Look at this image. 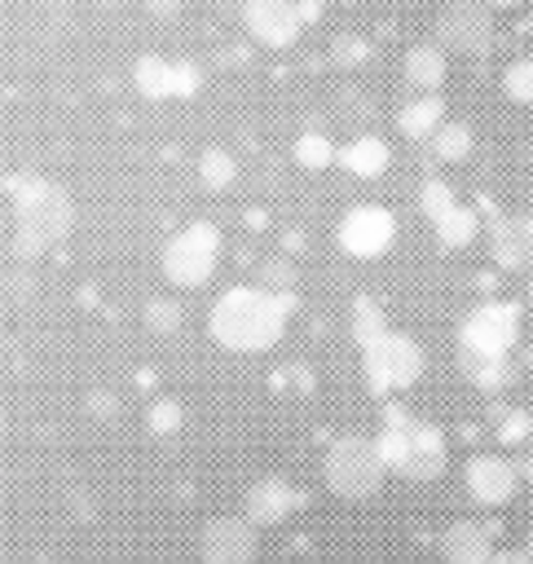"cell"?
<instances>
[{"instance_id": "6da1fadb", "label": "cell", "mask_w": 533, "mask_h": 564, "mask_svg": "<svg viewBox=\"0 0 533 564\" xmlns=\"http://www.w3.org/2000/svg\"><path fill=\"white\" fill-rule=\"evenodd\" d=\"M4 251L13 260H31L48 251L70 229V198L40 176H9L4 181Z\"/></svg>"}, {"instance_id": "7a4b0ae2", "label": "cell", "mask_w": 533, "mask_h": 564, "mask_svg": "<svg viewBox=\"0 0 533 564\" xmlns=\"http://www.w3.org/2000/svg\"><path fill=\"white\" fill-rule=\"evenodd\" d=\"M295 300L291 291H269V286H229L207 317V330L220 348L233 352H264L282 339V326L291 317Z\"/></svg>"}, {"instance_id": "3957f363", "label": "cell", "mask_w": 533, "mask_h": 564, "mask_svg": "<svg viewBox=\"0 0 533 564\" xmlns=\"http://www.w3.org/2000/svg\"><path fill=\"white\" fill-rule=\"evenodd\" d=\"M379 445H383V458L396 476L405 480H436L445 471V432L436 423H423V419H410L401 405H388L383 410V432H379Z\"/></svg>"}, {"instance_id": "277c9868", "label": "cell", "mask_w": 533, "mask_h": 564, "mask_svg": "<svg viewBox=\"0 0 533 564\" xmlns=\"http://www.w3.org/2000/svg\"><path fill=\"white\" fill-rule=\"evenodd\" d=\"M388 471H392V467H388V458H383L379 436H357V432H348V436L330 441V449H326V458H322V476H326L330 494H339V498H348V502L379 494V485H383Z\"/></svg>"}, {"instance_id": "5b68a950", "label": "cell", "mask_w": 533, "mask_h": 564, "mask_svg": "<svg viewBox=\"0 0 533 564\" xmlns=\"http://www.w3.org/2000/svg\"><path fill=\"white\" fill-rule=\"evenodd\" d=\"M216 256H220V234L211 225L194 220V225H185V229H176L167 238V247H163V273H167V282H176V286L189 291V286H203L211 278Z\"/></svg>"}, {"instance_id": "8992f818", "label": "cell", "mask_w": 533, "mask_h": 564, "mask_svg": "<svg viewBox=\"0 0 533 564\" xmlns=\"http://www.w3.org/2000/svg\"><path fill=\"white\" fill-rule=\"evenodd\" d=\"M361 366H366V383L374 392H401V388L418 383V375H423V348L410 335L388 330L383 339H374L370 348H361Z\"/></svg>"}, {"instance_id": "52a82bcc", "label": "cell", "mask_w": 533, "mask_h": 564, "mask_svg": "<svg viewBox=\"0 0 533 564\" xmlns=\"http://www.w3.org/2000/svg\"><path fill=\"white\" fill-rule=\"evenodd\" d=\"M489 0H449L436 18V44H445L449 53H467L480 57L493 40V18H489Z\"/></svg>"}, {"instance_id": "ba28073f", "label": "cell", "mask_w": 533, "mask_h": 564, "mask_svg": "<svg viewBox=\"0 0 533 564\" xmlns=\"http://www.w3.org/2000/svg\"><path fill=\"white\" fill-rule=\"evenodd\" d=\"M520 335V308L507 304V300H489V304H476L467 317H463V348H476V352H493V357H507L511 344Z\"/></svg>"}, {"instance_id": "9c48e42d", "label": "cell", "mask_w": 533, "mask_h": 564, "mask_svg": "<svg viewBox=\"0 0 533 564\" xmlns=\"http://www.w3.org/2000/svg\"><path fill=\"white\" fill-rule=\"evenodd\" d=\"M339 247L348 251V256H357V260H374V256H383L388 247H392V238H396V216L388 212V207H379V203H357L344 220H339Z\"/></svg>"}, {"instance_id": "30bf717a", "label": "cell", "mask_w": 533, "mask_h": 564, "mask_svg": "<svg viewBox=\"0 0 533 564\" xmlns=\"http://www.w3.org/2000/svg\"><path fill=\"white\" fill-rule=\"evenodd\" d=\"M203 564H251L255 560V520L251 516H216L198 533Z\"/></svg>"}, {"instance_id": "8fae6325", "label": "cell", "mask_w": 533, "mask_h": 564, "mask_svg": "<svg viewBox=\"0 0 533 564\" xmlns=\"http://www.w3.org/2000/svg\"><path fill=\"white\" fill-rule=\"evenodd\" d=\"M132 79L145 97H194L203 75L194 62H167L159 53H145L137 66H132Z\"/></svg>"}, {"instance_id": "7c38bea8", "label": "cell", "mask_w": 533, "mask_h": 564, "mask_svg": "<svg viewBox=\"0 0 533 564\" xmlns=\"http://www.w3.org/2000/svg\"><path fill=\"white\" fill-rule=\"evenodd\" d=\"M242 22H247V31H251L260 44L286 48V44L300 35L304 13H300L295 0H242Z\"/></svg>"}, {"instance_id": "4fadbf2b", "label": "cell", "mask_w": 533, "mask_h": 564, "mask_svg": "<svg viewBox=\"0 0 533 564\" xmlns=\"http://www.w3.org/2000/svg\"><path fill=\"white\" fill-rule=\"evenodd\" d=\"M463 480H467V494H471L480 507H502V502H511L520 471H515V463L502 458V454H476V458H467Z\"/></svg>"}, {"instance_id": "5bb4252c", "label": "cell", "mask_w": 533, "mask_h": 564, "mask_svg": "<svg viewBox=\"0 0 533 564\" xmlns=\"http://www.w3.org/2000/svg\"><path fill=\"white\" fill-rule=\"evenodd\" d=\"M304 502V494L295 485H286L282 476H260L251 489H247V516L255 524H282L286 516H295Z\"/></svg>"}, {"instance_id": "9a60e30c", "label": "cell", "mask_w": 533, "mask_h": 564, "mask_svg": "<svg viewBox=\"0 0 533 564\" xmlns=\"http://www.w3.org/2000/svg\"><path fill=\"white\" fill-rule=\"evenodd\" d=\"M440 555L445 564H489L493 560V533L480 520H454L440 533Z\"/></svg>"}, {"instance_id": "2e32d148", "label": "cell", "mask_w": 533, "mask_h": 564, "mask_svg": "<svg viewBox=\"0 0 533 564\" xmlns=\"http://www.w3.org/2000/svg\"><path fill=\"white\" fill-rule=\"evenodd\" d=\"M493 260L502 269L533 264V216H507L493 225Z\"/></svg>"}, {"instance_id": "e0dca14e", "label": "cell", "mask_w": 533, "mask_h": 564, "mask_svg": "<svg viewBox=\"0 0 533 564\" xmlns=\"http://www.w3.org/2000/svg\"><path fill=\"white\" fill-rule=\"evenodd\" d=\"M445 70H449V62H445V44H414V48H405L401 75H405L410 88H418V93H436V88L445 84Z\"/></svg>"}, {"instance_id": "ac0fdd59", "label": "cell", "mask_w": 533, "mask_h": 564, "mask_svg": "<svg viewBox=\"0 0 533 564\" xmlns=\"http://www.w3.org/2000/svg\"><path fill=\"white\" fill-rule=\"evenodd\" d=\"M440 123H445V101L436 93H418L414 101H405L396 110V132L410 137V141H427Z\"/></svg>"}, {"instance_id": "d6986e66", "label": "cell", "mask_w": 533, "mask_h": 564, "mask_svg": "<svg viewBox=\"0 0 533 564\" xmlns=\"http://www.w3.org/2000/svg\"><path fill=\"white\" fill-rule=\"evenodd\" d=\"M339 163L352 172V176H361V181H370V176H383L388 172V141L383 137H352L344 150H339Z\"/></svg>"}, {"instance_id": "ffe728a7", "label": "cell", "mask_w": 533, "mask_h": 564, "mask_svg": "<svg viewBox=\"0 0 533 564\" xmlns=\"http://www.w3.org/2000/svg\"><path fill=\"white\" fill-rule=\"evenodd\" d=\"M463 375L476 383V388H485V392H498L502 383H511V366H507V357H493V352H476V348H463Z\"/></svg>"}, {"instance_id": "44dd1931", "label": "cell", "mask_w": 533, "mask_h": 564, "mask_svg": "<svg viewBox=\"0 0 533 564\" xmlns=\"http://www.w3.org/2000/svg\"><path fill=\"white\" fill-rule=\"evenodd\" d=\"M471 128L467 123H458V119H445L432 137H427V150H432V159L436 163H458V159H467L471 154Z\"/></svg>"}, {"instance_id": "7402d4cb", "label": "cell", "mask_w": 533, "mask_h": 564, "mask_svg": "<svg viewBox=\"0 0 533 564\" xmlns=\"http://www.w3.org/2000/svg\"><path fill=\"white\" fill-rule=\"evenodd\" d=\"M436 225V238H440V247H467L471 238H476V229H480V220H476V212L471 207H463V203H454L440 220H432Z\"/></svg>"}, {"instance_id": "603a6c76", "label": "cell", "mask_w": 533, "mask_h": 564, "mask_svg": "<svg viewBox=\"0 0 533 564\" xmlns=\"http://www.w3.org/2000/svg\"><path fill=\"white\" fill-rule=\"evenodd\" d=\"M352 335H357L361 348H370L374 339L388 335V317H383V308L374 304V295H357V300H352Z\"/></svg>"}, {"instance_id": "cb8c5ba5", "label": "cell", "mask_w": 533, "mask_h": 564, "mask_svg": "<svg viewBox=\"0 0 533 564\" xmlns=\"http://www.w3.org/2000/svg\"><path fill=\"white\" fill-rule=\"evenodd\" d=\"M291 154H295V163H300V167H308V172H322L326 163H335V159H339V150L330 145V137H326V132H300Z\"/></svg>"}, {"instance_id": "d4e9b609", "label": "cell", "mask_w": 533, "mask_h": 564, "mask_svg": "<svg viewBox=\"0 0 533 564\" xmlns=\"http://www.w3.org/2000/svg\"><path fill=\"white\" fill-rule=\"evenodd\" d=\"M198 176H203V185H211V189H229L233 185V176H238V163H233V154L229 150H203V159H198Z\"/></svg>"}, {"instance_id": "484cf974", "label": "cell", "mask_w": 533, "mask_h": 564, "mask_svg": "<svg viewBox=\"0 0 533 564\" xmlns=\"http://www.w3.org/2000/svg\"><path fill=\"white\" fill-rule=\"evenodd\" d=\"M502 93L520 106H533V57H520L502 70Z\"/></svg>"}, {"instance_id": "4316f807", "label": "cell", "mask_w": 533, "mask_h": 564, "mask_svg": "<svg viewBox=\"0 0 533 564\" xmlns=\"http://www.w3.org/2000/svg\"><path fill=\"white\" fill-rule=\"evenodd\" d=\"M145 326H150V335H176V326H181V308H176V300H150L145 304Z\"/></svg>"}, {"instance_id": "83f0119b", "label": "cell", "mask_w": 533, "mask_h": 564, "mask_svg": "<svg viewBox=\"0 0 533 564\" xmlns=\"http://www.w3.org/2000/svg\"><path fill=\"white\" fill-rule=\"evenodd\" d=\"M181 427H185V410H181V401L163 397V401L150 405V432H159V436H176Z\"/></svg>"}, {"instance_id": "f1b7e54d", "label": "cell", "mask_w": 533, "mask_h": 564, "mask_svg": "<svg viewBox=\"0 0 533 564\" xmlns=\"http://www.w3.org/2000/svg\"><path fill=\"white\" fill-rule=\"evenodd\" d=\"M418 203H423V212L432 216V220H440L458 198H454V189L445 185V181H423V189H418Z\"/></svg>"}, {"instance_id": "f546056e", "label": "cell", "mask_w": 533, "mask_h": 564, "mask_svg": "<svg viewBox=\"0 0 533 564\" xmlns=\"http://www.w3.org/2000/svg\"><path fill=\"white\" fill-rule=\"evenodd\" d=\"M330 57H335L339 66H357V62H366V57H370V44H366V40H357V35H339V40L330 44Z\"/></svg>"}, {"instance_id": "4dcf8cb0", "label": "cell", "mask_w": 533, "mask_h": 564, "mask_svg": "<svg viewBox=\"0 0 533 564\" xmlns=\"http://www.w3.org/2000/svg\"><path fill=\"white\" fill-rule=\"evenodd\" d=\"M529 427H533L529 414L524 410H511V414L498 419V441L502 445H520V441H529Z\"/></svg>"}, {"instance_id": "1f68e13d", "label": "cell", "mask_w": 533, "mask_h": 564, "mask_svg": "<svg viewBox=\"0 0 533 564\" xmlns=\"http://www.w3.org/2000/svg\"><path fill=\"white\" fill-rule=\"evenodd\" d=\"M291 282H295V269H282V260H269L260 273V286L269 291H291Z\"/></svg>"}, {"instance_id": "d6a6232c", "label": "cell", "mask_w": 533, "mask_h": 564, "mask_svg": "<svg viewBox=\"0 0 533 564\" xmlns=\"http://www.w3.org/2000/svg\"><path fill=\"white\" fill-rule=\"evenodd\" d=\"M119 410V401L110 397V392H88V414H97V419H110Z\"/></svg>"}, {"instance_id": "836d02e7", "label": "cell", "mask_w": 533, "mask_h": 564, "mask_svg": "<svg viewBox=\"0 0 533 564\" xmlns=\"http://www.w3.org/2000/svg\"><path fill=\"white\" fill-rule=\"evenodd\" d=\"M145 4H150L159 18H172V13H176V0H145Z\"/></svg>"}, {"instance_id": "e575fe53", "label": "cell", "mask_w": 533, "mask_h": 564, "mask_svg": "<svg viewBox=\"0 0 533 564\" xmlns=\"http://www.w3.org/2000/svg\"><path fill=\"white\" fill-rule=\"evenodd\" d=\"M489 4H493V9H515L520 0H489Z\"/></svg>"}, {"instance_id": "d590c367", "label": "cell", "mask_w": 533, "mask_h": 564, "mask_svg": "<svg viewBox=\"0 0 533 564\" xmlns=\"http://www.w3.org/2000/svg\"><path fill=\"white\" fill-rule=\"evenodd\" d=\"M524 476H529V485H533V454H529V463H524Z\"/></svg>"}, {"instance_id": "8d00e7d4", "label": "cell", "mask_w": 533, "mask_h": 564, "mask_svg": "<svg viewBox=\"0 0 533 564\" xmlns=\"http://www.w3.org/2000/svg\"><path fill=\"white\" fill-rule=\"evenodd\" d=\"M529 555H533V529H529Z\"/></svg>"}, {"instance_id": "74e56055", "label": "cell", "mask_w": 533, "mask_h": 564, "mask_svg": "<svg viewBox=\"0 0 533 564\" xmlns=\"http://www.w3.org/2000/svg\"><path fill=\"white\" fill-rule=\"evenodd\" d=\"M529 300H533V278H529Z\"/></svg>"}, {"instance_id": "f35d334b", "label": "cell", "mask_w": 533, "mask_h": 564, "mask_svg": "<svg viewBox=\"0 0 533 564\" xmlns=\"http://www.w3.org/2000/svg\"><path fill=\"white\" fill-rule=\"evenodd\" d=\"M529 57H533V53H529Z\"/></svg>"}]
</instances>
